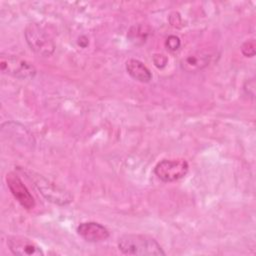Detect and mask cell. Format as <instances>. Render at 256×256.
<instances>
[{
	"label": "cell",
	"instance_id": "obj_2",
	"mask_svg": "<svg viewBox=\"0 0 256 256\" xmlns=\"http://www.w3.org/2000/svg\"><path fill=\"white\" fill-rule=\"evenodd\" d=\"M26 42L30 49L42 57H48L53 54L55 44L49 34L38 24H29L25 29Z\"/></svg>",
	"mask_w": 256,
	"mask_h": 256
},
{
	"label": "cell",
	"instance_id": "obj_13",
	"mask_svg": "<svg viewBox=\"0 0 256 256\" xmlns=\"http://www.w3.org/2000/svg\"><path fill=\"white\" fill-rule=\"evenodd\" d=\"M167 58L163 54H156L154 56V63L157 67H164L166 65Z\"/></svg>",
	"mask_w": 256,
	"mask_h": 256
},
{
	"label": "cell",
	"instance_id": "obj_7",
	"mask_svg": "<svg viewBox=\"0 0 256 256\" xmlns=\"http://www.w3.org/2000/svg\"><path fill=\"white\" fill-rule=\"evenodd\" d=\"M7 245L14 255L20 256H43L42 249L32 240L20 237L9 236L7 238Z\"/></svg>",
	"mask_w": 256,
	"mask_h": 256
},
{
	"label": "cell",
	"instance_id": "obj_9",
	"mask_svg": "<svg viewBox=\"0 0 256 256\" xmlns=\"http://www.w3.org/2000/svg\"><path fill=\"white\" fill-rule=\"evenodd\" d=\"M210 56L207 53L198 52L187 55L180 62V66L184 71L196 72L205 68L209 63Z\"/></svg>",
	"mask_w": 256,
	"mask_h": 256
},
{
	"label": "cell",
	"instance_id": "obj_10",
	"mask_svg": "<svg viewBox=\"0 0 256 256\" xmlns=\"http://www.w3.org/2000/svg\"><path fill=\"white\" fill-rule=\"evenodd\" d=\"M126 71L133 79L142 83H148L152 79L150 70L137 59H129L126 62Z\"/></svg>",
	"mask_w": 256,
	"mask_h": 256
},
{
	"label": "cell",
	"instance_id": "obj_6",
	"mask_svg": "<svg viewBox=\"0 0 256 256\" xmlns=\"http://www.w3.org/2000/svg\"><path fill=\"white\" fill-rule=\"evenodd\" d=\"M7 186L15 197V199L27 210L33 209L35 207V200L32 194L29 192L27 187L24 185L19 176L13 172H10L6 175Z\"/></svg>",
	"mask_w": 256,
	"mask_h": 256
},
{
	"label": "cell",
	"instance_id": "obj_8",
	"mask_svg": "<svg viewBox=\"0 0 256 256\" xmlns=\"http://www.w3.org/2000/svg\"><path fill=\"white\" fill-rule=\"evenodd\" d=\"M77 233L88 242H102L108 239V229L97 222H83L78 225Z\"/></svg>",
	"mask_w": 256,
	"mask_h": 256
},
{
	"label": "cell",
	"instance_id": "obj_5",
	"mask_svg": "<svg viewBox=\"0 0 256 256\" xmlns=\"http://www.w3.org/2000/svg\"><path fill=\"white\" fill-rule=\"evenodd\" d=\"M31 179H33L37 189L40 191V193L50 202L58 204V205H67L69 204L72 200L73 197L72 195L62 189L61 187L57 186L56 184L50 182L49 180L45 179L41 175H31Z\"/></svg>",
	"mask_w": 256,
	"mask_h": 256
},
{
	"label": "cell",
	"instance_id": "obj_12",
	"mask_svg": "<svg viewBox=\"0 0 256 256\" xmlns=\"http://www.w3.org/2000/svg\"><path fill=\"white\" fill-rule=\"evenodd\" d=\"M166 47L170 51H176L180 47V39L177 36L171 35L166 39Z\"/></svg>",
	"mask_w": 256,
	"mask_h": 256
},
{
	"label": "cell",
	"instance_id": "obj_3",
	"mask_svg": "<svg viewBox=\"0 0 256 256\" xmlns=\"http://www.w3.org/2000/svg\"><path fill=\"white\" fill-rule=\"evenodd\" d=\"M0 68L3 73L23 80L32 79L36 75V69L30 62L14 55L1 54Z\"/></svg>",
	"mask_w": 256,
	"mask_h": 256
},
{
	"label": "cell",
	"instance_id": "obj_11",
	"mask_svg": "<svg viewBox=\"0 0 256 256\" xmlns=\"http://www.w3.org/2000/svg\"><path fill=\"white\" fill-rule=\"evenodd\" d=\"M242 54L246 57H253L255 55V41L254 39H250L245 41L241 46Z\"/></svg>",
	"mask_w": 256,
	"mask_h": 256
},
{
	"label": "cell",
	"instance_id": "obj_1",
	"mask_svg": "<svg viewBox=\"0 0 256 256\" xmlns=\"http://www.w3.org/2000/svg\"><path fill=\"white\" fill-rule=\"evenodd\" d=\"M119 250L126 255L163 256L160 244L152 237L142 234H126L118 239Z\"/></svg>",
	"mask_w": 256,
	"mask_h": 256
},
{
	"label": "cell",
	"instance_id": "obj_4",
	"mask_svg": "<svg viewBox=\"0 0 256 256\" xmlns=\"http://www.w3.org/2000/svg\"><path fill=\"white\" fill-rule=\"evenodd\" d=\"M189 170L184 159H163L154 168L155 175L163 182H174L183 178Z\"/></svg>",
	"mask_w": 256,
	"mask_h": 256
}]
</instances>
